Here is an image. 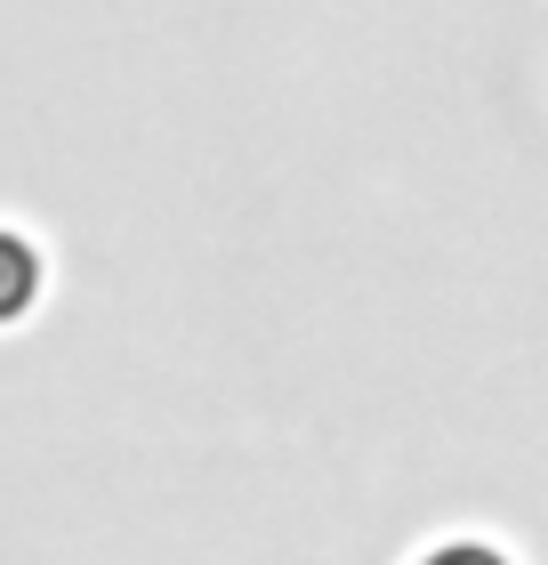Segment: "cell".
Here are the masks:
<instances>
[{
	"label": "cell",
	"instance_id": "cell-1",
	"mask_svg": "<svg viewBox=\"0 0 548 565\" xmlns=\"http://www.w3.org/2000/svg\"><path fill=\"white\" fill-rule=\"evenodd\" d=\"M49 291V259L24 226H0V331H17Z\"/></svg>",
	"mask_w": 548,
	"mask_h": 565
},
{
	"label": "cell",
	"instance_id": "cell-2",
	"mask_svg": "<svg viewBox=\"0 0 548 565\" xmlns=\"http://www.w3.org/2000/svg\"><path fill=\"white\" fill-rule=\"evenodd\" d=\"M404 565H525L508 542H492V533H436V542H420Z\"/></svg>",
	"mask_w": 548,
	"mask_h": 565
}]
</instances>
